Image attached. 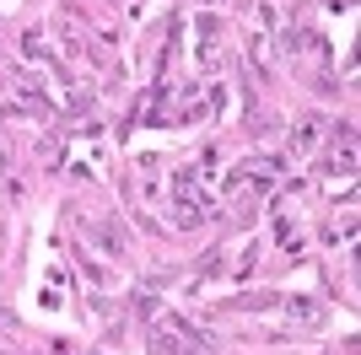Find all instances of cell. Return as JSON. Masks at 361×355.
Returning a JSON list of instances; mask_svg holds the SVG:
<instances>
[{"instance_id": "obj_1", "label": "cell", "mask_w": 361, "mask_h": 355, "mask_svg": "<svg viewBox=\"0 0 361 355\" xmlns=\"http://www.w3.org/2000/svg\"><path fill=\"white\" fill-rule=\"evenodd\" d=\"M318 135H324V118H302L297 130H291V151H297V156H307V151L318 146Z\"/></svg>"}, {"instance_id": "obj_2", "label": "cell", "mask_w": 361, "mask_h": 355, "mask_svg": "<svg viewBox=\"0 0 361 355\" xmlns=\"http://www.w3.org/2000/svg\"><path fill=\"white\" fill-rule=\"evenodd\" d=\"M270 173H275V162H259V183H254L259 194H264V189H270V183H275ZM248 178H254V162H248V167H238V173L226 178V189H243V183H248Z\"/></svg>"}, {"instance_id": "obj_3", "label": "cell", "mask_w": 361, "mask_h": 355, "mask_svg": "<svg viewBox=\"0 0 361 355\" xmlns=\"http://www.w3.org/2000/svg\"><path fill=\"white\" fill-rule=\"evenodd\" d=\"M151 355H189L178 334H151Z\"/></svg>"}]
</instances>
